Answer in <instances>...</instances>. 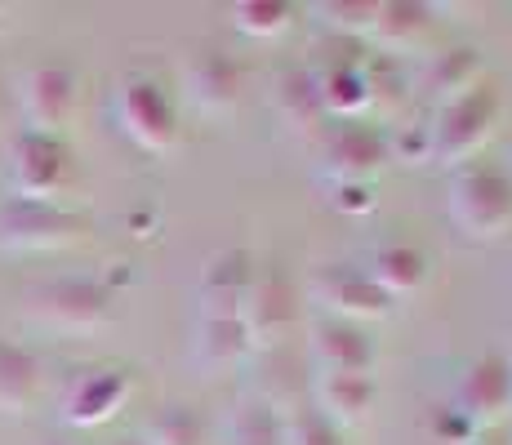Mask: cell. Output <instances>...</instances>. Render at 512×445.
<instances>
[{"label":"cell","instance_id":"9a60e30c","mask_svg":"<svg viewBox=\"0 0 512 445\" xmlns=\"http://www.w3.org/2000/svg\"><path fill=\"white\" fill-rule=\"evenodd\" d=\"M308 405L339 432L370 423L374 405H379V383L374 374H348V370H317L308 383Z\"/></svg>","mask_w":512,"mask_h":445},{"label":"cell","instance_id":"30bf717a","mask_svg":"<svg viewBox=\"0 0 512 445\" xmlns=\"http://www.w3.org/2000/svg\"><path fill=\"white\" fill-rule=\"evenodd\" d=\"M130 392H134V379L121 365H85L58 392V419L67 428H103L130 401Z\"/></svg>","mask_w":512,"mask_h":445},{"label":"cell","instance_id":"ac0fdd59","mask_svg":"<svg viewBox=\"0 0 512 445\" xmlns=\"http://www.w3.org/2000/svg\"><path fill=\"white\" fill-rule=\"evenodd\" d=\"M254 356V343L245 334L241 316H196L192 343H187V361L205 374H228Z\"/></svg>","mask_w":512,"mask_h":445},{"label":"cell","instance_id":"4316f807","mask_svg":"<svg viewBox=\"0 0 512 445\" xmlns=\"http://www.w3.org/2000/svg\"><path fill=\"white\" fill-rule=\"evenodd\" d=\"M299 18V5L290 0H245V5H232V27L250 41H277L294 27Z\"/></svg>","mask_w":512,"mask_h":445},{"label":"cell","instance_id":"d6a6232c","mask_svg":"<svg viewBox=\"0 0 512 445\" xmlns=\"http://www.w3.org/2000/svg\"><path fill=\"white\" fill-rule=\"evenodd\" d=\"M481 445H508V441H495V437H490V441H481Z\"/></svg>","mask_w":512,"mask_h":445},{"label":"cell","instance_id":"4dcf8cb0","mask_svg":"<svg viewBox=\"0 0 512 445\" xmlns=\"http://www.w3.org/2000/svg\"><path fill=\"white\" fill-rule=\"evenodd\" d=\"M330 192V205L339 214H370L374 210V187L370 183H334V187H326Z\"/></svg>","mask_w":512,"mask_h":445},{"label":"cell","instance_id":"cb8c5ba5","mask_svg":"<svg viewBox=\"0 0 512 445\" xmlns=\"http://www.w3.org/2000/svg\"><path fill=\"white\" fill-rule=\"evenodd\" d=\"M361 67H366V85H370V112H379L383 121L406 112L410 98H415V72H410L406 58L374 49L370 58H361Z\"/></svg>","mask_w":512,"mask_h":445},{"label":"cell","instance_id":"6da1fadb","mask_svg":"<svg viewBox=\"0 0 512 445\" xmlns=\"http://www.w3.org/2000/svg\"><path fill=\"white\" fill-rule=\"evenodd\" d=\"M446 214L472 241H499L512 232V170L499 161H468L450 170Z\"/></svg>","mask_w":512,"mask_h":445},{"label":"cell","instance_id":"74e56055","mask_svg":"<svg viewBox=\"0 0 512 445\" xmlns=\"http://www.w3.org/2000/svg\"><path fill=\"white\" fill-rule=\"evenodd\" d=\"M508 445H512V441H508Z\"/></svg>","mask_w":512,"mask_h":445},{"label":"cell","instance_id":"52a82bcc","mask_svg":"<svg viewBox=\"0 0 512 445\" xmlns=\"http://www.w3.org/2000/svg\"><path fill=\"white\" fill-rule=\"evenodd\" d=\"M9 187H14L18 201H54L72 187L76 165L67 152L63 134H36L23 130L9 143Z\"/></svg>","mask_w":512,"mask_h":445},{"label":"cell","instance_id":"4fadbf2b","mask_svg":"<svg viewBox=\"0 0 512 445\" xmlns=\"http://www.w3.org/2000/svg\"><path fill=\"white\" fill-rule=\"evenodd\" d=\"M259 281V263L245 245H228L205 259L201 276H196V316H241L250 303V290Z\"/></svg>","mask_w":512,"mask_h":445},{"label":"cell","instance_id":"f546056e","mask_svg":"<svg viewBox=\"0 0 512 445\" xmlns=\"http://www.w3.org/2000/svg\"><path fill=\"white\" fill-rule=\"evenodd\" d=\"M317 14H321V23H326L330 32L352 36V41H370L374 0H361V5H339V0H330V5H317Z\"/></svg>","mask_w":512,"mask_h":445},{"label":"cell","instance_id":"836d02e7","mask_svg":"<svg viewBox=\"0 0 512 445\" xmlns=\"http://www.w3.org/2000/svg\"><path fill=\"white\" fill-rule=\"evenodd\" d=\"M41 445H72V441H41Z\"/></svg>","mask_w":512,"mask_h":445},{"label":"cell","instance_id":"8992f818","mask_svg":"<svg viewBox=\"0 0 512 445\" xmlns=\"http://www.w3.org/2000/svg\"><path fill=\"white\" fill-rule=\"evenodd\" d=\"M308 299L317 303L321 316L366 325V330L397 312V299H388L361 263H321L308 276Z\"/></svg>","mask_w":512,"mask_h":445},{"label":"cell","instance_id":"9c48e42d","mask_svg":"<svg viewBox=\"0 0 512 445\" xmlns=\"http://www.w3.org/2000/svg\"><path fill=\"white\" fill-rule=\"evenodd\" d=\"M392 165L388 134L366 121H343L321 143V187L334 183H374Z\"/></svg>","mask_w":512,"mask_h":445},{"label":"cell","instance_id":"484cf974","mask_svg":"<svg viewBox=\"0 0 512 445\" xmlns=\"http://www.w3.org/2000/svg\"><path fill=\"white\" fill-rule=\"evenodd\" d=\"M139 441L143 445H210V428H205V419L192 405L170 401L152 410V419L139 428Z\"/></svg>","mask_w":512,"mask_h":445},{"label":"cell","instance_id":"3957f363","mask_svg":"<svg viewBox=\"0 0 512 445\" xmlns=\"http://www.w3.org/2000/svg\"><path fill=\"white\" fill-rule=\"evenodd\" d=\"M23 308L54 334H94L112 321L116 294L98 276H54L23 294Z\"/></svg>","mask_w":512,"mask_h":445},{"label":"cell","instance_id":"ffe728a7","mask_svg":"<svg viewBox=\"0 0 512 445\" xmlns=\"http://www.w3.org/2000/svg\"><path fill=\"white\" fill-rule=\"evenodd\" d=\"M272 112L285 125V134H317L330 121L317 94V72L308 67H290L272 81Z\"/></svg>","mask_w":512,"mask_h":445},{"label":"cell","instance_id":"83f0119b","mask_svg":"<svg viewBox=\"0 0 512 445\" xmlns=\"http://www.w3.org/2000/svg\"><path fill=\"white\" fill-rule=\"evenodd\" d=\"M281 428H285V445H343V432L321 419L308 401L294 405V410H285Z\"/></svg>","mask_w":512,"mask_h":445},{"label":"cell","instance_id":"8d00e7d4","mask_svg":"<svg viewBox=\"0 0 512 445\" xmlns=\"http://www.w3.org/2000/svg\"><path fill=\"white\" fill-rule=\"evenodd\" d=\"M508 361H512V356H508Z\"/></svg>","mask_w":512,"mask_h":445},{"label":"cell","instance_id":"1f68e13d","mask_svg":"<svg viewBox=\"0 0 512 445\" xmlns=\"http://www.w3.org/2000/svg\"><path fill=\"white\" fill-rule=\"evenodd\" d=\"M112 445H143L139 437H121V441H112Z\"/></svg>","mask_w":512,"mask_h":445},{"label":"cell","instance_id":"7a4b0ae2","mask_svg":"<svg viewBox=\"0 0 512 445\" xmlns=\"http://www.w3.org/2000/svg\"><path fill=\"white\" fill-rule=\"evenodd\" d=\"M499 121H504V94L490 76H481L472 89L432 112V161H441L446 170L477 161V152L495 138Z\"/></svg>","mask_w":512,"mask_h":445},{"label":"cell","instance_id":"7402d4cb","mask_svg":"<svg viewBox=\"0 0 512 445\" xmlns=\"http://www.w3.org/2000/svg\"><path fill=\"white\" fill-rule=\"evenodd\" d=\"M41 356L0 334V414H27L41 397Z\"/></svg>","mask_w":512,"mask_h":445},{"label":"cell","instance_id":"8fae6325","mask_svg":"<svg viewBox=\"0 0 512 445\" xmlns=\"http://www.w3.org/2000/svg\"><path fill=\"white\" fill-rule=\"evenodd\" d=\"M299 316H303V303H299V285H294V276L285 272V267L259 272V281H254V290H250V303H245V312H241L254 352L281 348V343L294 334Z\"/></svg>","mask_w":512,"mask_h":445},{"label":"cell","instance_id":"f1b7e54d","mask_svg":"<svg viewBox=\"0 0 512 445\" xmlns=\"http://www.w3.org/2000/svg\"><path fill=\"white\" fill-rule=\"evenodd\" d=\"M388 156L392 165H428L432 161V125H388Z\"/></svg>","mask_w":512,"mask_h":445},{"label":"cell","instance_id":"d6986e66","mask_svg":"<svg viewBox=\"0 0 512 445\" xmlns=\"http://www.w3.org/2000/svg\"><path fill=\"white\" fill-rule=\"evenodd\" d=\"M370 272V281L379 285L388 299H410V294H419L423 285L432 281V259L428 250H419V245L410 241H388L379 245V250L370 254L366 263H361Z\"/></svg>","mask_w":512,"mask_h":445},{"label":"cell","instance_id":"603a6c76","mask_svg":"<svg viewBox=\"0 0 512 445\" xmlns=\"http://www.w3.org/2000/svg\"><path fill=\"white\" fill-rule=\"evenodd\" d=\"M317 94H321L326 116H339V121H366L370 85H366V67H361V58L321 67L317 72Z\"/></svg>","mask_w":512,"mask_h":445},{"label":"cell","instance_id":"277c9868","mask_svg":"<svg viewBox=\"0 0 512 445\" xmlns=\"http://www.w3.org/2000/svg\"><path fill=\"white\" fill-rule=\"evenodd\" d=\"M112 112H116L121 134L130 138L134 147L152 152V156L174 152L179 138H183L179 98H174L170 89L156 81V76H147V72L121 76V85H116V94H112Z\"/></svg>","mask_w":512,"mask_h":445},{"label":"cell","instance_id":"d590c367","mask_svg":"<svg viewBox=\"0 0 512 445\" xmlns=\"http://www.w3.org/2000/svg\"><path fill=\"white\" fill-rule=\"evenodd\" d=\"M508 170H512V165H508Z\"/></svg>","mask_w":512,"mask_h":445},{"label":"cell","instance_id":"e575fe53","mask_svg":"<svg viewBox=\"0 0 512 445\" xmlns=\"http://www.w3.org/2000/svg\"><path fill=\"white\" fill-rule=\"evenodd\" d=\"M508 334H512V325H508Z\"/></svg>","mask_w":512,"mask_h":445},{"label":"cell","instance_id":"7c38bea8","mask_svg":"<svg viewBox=\"0 0 512 445\" xmlns=\"http://www.w3.org/2000/svg\"><path fill=\"white\" fill-rule=\"evenodd\" d=\"M455 414L477 428H499L512 419V361L508 356H472L455 383Z\"/></svg>","mask_w":512,"mask_h":445},{"label":"cell","instance_id":"44dd1931","mask_svg":"<svg viewBox=\"0 0 512 445\" xmlns=\"http://www.w3.org/2000/svg\"><path fill=\"white\" fill-rule=\"evenodd\" d=\"M481 76H486V67H481L477 49L472 45H450V49H437V54L423 58L419 89L441 107V103H450V98H459L464 89H472Z\"/></svg>","mask_w":512,"mask_h":445},{"label":"cell","instance_id":"ba28073f","mask_svg":"<svg viewBox=\"0 0 512 445\" xmlns=\"http://www.w3.org/2000/svg\"><path fill=\"white\" fill-rule=\"evenodd\" d=\"M179 98L201 116H228L245 98V67L228 49L196 45L179 63Z\"/></svg>","mask_w":512,"mask_h":445},{"label":"cell","instance_id":"d4e9b609","mask_svg":"<svg viewBox=\"0 0 512 445\" xmlns=\"http://www.w3.org/2000/svg\"><path fill=\"white\" fill-rule=\"evenodd\" d=\"M219 445H285L281 410H272V405L254 397L232 405L219 423Z\"/></svg>","mask_w":512,"mask_h":445},{"label":"cell","instance_id":"2e32d148","mask_svg":"<svg viewBox=\"0 0 512 445\" xmlns=\"http://www.w3.org/2000/svg\"><path fill=\"white\" fill-rule=\"evenodd\" d=\"M308 352L317 370L374 374V365H379V343L366 325L334 321V316H312L308 321Z\"/></svg>","mask_w":512,"mask_h":445},{"label":"cell","instance_id":"e0dca14e","mask_svg":"<svg viewBox=\"0 0 512 445\" xmlns=\"http://www.w3.org/2000/svg\"><path fill=\"white\" fill-rule=\"evenodd\" d=\"M437 32V5H415V0H374V27L370 45L379 54L410 58L415 49L428 45Z\"/></svg>","mask_w":512,"mask_h":445},{"label":"cell","instance_id":"5bb4252c","mask_svg":"<svg viewBox=\"0 0 512 445\" xmlns=\"http://www.w3.org/2000/svg\"><path fill=\"white\" fill-rule=\"evenodd\" d=\"M76 98H81V81L72 67L63 63H41L18 81V107H23V130L36 134H63L76 116Z\"/></svg>","mask_w":512,"mask_h":445},{"label":"cell","instance_id":"5b68a950","mask_svg":"<svg viewBox=\"0 0 512 445\" xmlns=\"http://www.w3.org/2000/svg\"><path fill=\"white\" fill-rule=\"evenodd\" d=\"M90 232V219L63 201H0V250L5 254H54Z\"/></svg>","mask_w":512,"mask_h":445}]
</instances>
